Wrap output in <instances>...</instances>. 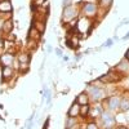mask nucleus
Instances as JSON below:
<instances>
[{"label":"nucleus","mask_w":129,"mask_h":129,"mask_svg":"<svg viewBox=\"0 0 129 129\" xmlns=\"http://www.w3.org/2000/svg\"><path fill=\"white\" fill-rule=\"evenodd\" d=\"M76 13H78V10L75 9L74 7H66L64 8V10H63V16H62V19L66 22V21H70V19H72V18H75L76 17Z\"/></svg>","instance_id":"obj_1"},{"label":"nucleus","mask_w":129,"mask_h":129,"mask_svg":"<svg viewBox=\"0 0 129 129\" xmlns=\"http://www.w3.org/2000/svg\"><path fill=\"white\" fill-rule=\"evenodd\" d=\"M89 93L92 95V100L93 101H100L103 98V95H105V92L100 88H90L89 89Z\"/></svg>","instance_id":"obj_2"},{"label":"nucleus","mask_w":129,"mask_h":129,"mask_svg":"<svg viewBox=\"0 0 129 129\" xmlns=\"http://www.w3.org/2000/svg\"><path fill=\"white\" fill-rule=\"evenodd\" d=\"M102 121H103L105 128H111V126L115 124L114 116L110 115V114H103V115H102Z\"/></svg>","instance_id":"obj_3"},{"label":"nucleus","mask_w":129,"mask_h":129,"mask_svg":"<svg viewBox=\"0 0 129 129\" xmlns=\"http://www.w3.org/2000/svg\"><path fill=\"white\" fill-rule=\"evenodd\" d=\"M0 61H2V63L4 64V66H12L13 64V61H14V57L10 54V53H4V54L2 56V58H0Z\"/></svg>","instance_id":"obj_4"},{"label":"nucleus","mask_w":129,"mask_h":129,"mask_svg":"<svg viewBox=\"0 0 129 129\" xmlns=\"http://www.w3.org/2000/svg\"><path fill=\"white\" fill-rule=\"evenodd\" d=\"M79 114H80V105H79L78 101H75L72 103V106H71V109L69 110V116L75 117V116H78Z\"/></svg>","instance_id":"obj_5"},{"label":"nucleus","mask_w":129,"mask_h":129,"mask_svg":"<svg viewBox=\"0 0 129 129\" xmlns=\"http://www.w3.org/2000/svg\"><path fill=\"white\" fill-rule=\"evenodd\" d=\"M95 9H97V7H95V4H93V3H87L84 5V13L85 14H88V16H93L94 13H95Z\"/></svg>","instance_id":"obj_6"},{"label":"nucleus","mask_w":129,"mask_h":129,"mask_svg":"<svg viewBox=\"0 0 129 129\" xmlns=\"http://www.w3.org/2000/svg\"><path fill=\"white\" fill-rule=\"evenodd\" d=\"M0 12H12V4L9 0H3L0 2Z\"/></svg>","instance_id":"obj_7"},{"label":"nucleus","mask_w":129,"mask_h":129,"mask_svg":"<svg viewBox=\"0 0 129 129\" xmlns=\"http://www.w3.org/2000/svg\"><path fill=\"white\" fill-rule=\"evenodd\" d=\"M12 75H13L12 67H9V66H4V67H3V79L8 80V79L12 78Z\"/></svg>","instance_id":"obj_8"},{"label":"nucleus","mask_w":129,"mask_h":129,"mask_svg":"<svg viewBox=\"0 0 129 129\" xmlns=\"http://www.w3.org/2000/svg\"><path fill=\"white\" fill-rule=\"evenodd\" d=\"M119 105H120L119 97H111V98L109 100V106H110V109H111V110H115Z\"/></svg>","instance_id":"obj_9"},{"label":"nucleus","mask_w":129,"mask_h":129,"mask_svg":"<svg viewBox=\"0 0 129 129\" xmlns=\"http://www.w3.org/2000/svg\"><path fill=\"white\" fill-rule=\"evenodd\" d=\"M78 102H79V105H81V106H84V105H88V95L85 94V93H81L79 97H78V100H76Z\"/></svg>","instance_id":"obj_10"},{"label":"nucleus","mask_w":129,"mask_h":129,"mask_svg":"<svg viewBox=\"0 0 129 129\" xmlns=\"http://www.w3.org/2000/svg\"><path fill=\"white\" fill-rule=\"evenodd\" d=\"M12 28H13V23H12V21H5L4 22V25H3V31L4 32H10L12 31Z\"/></svg>","instance_id":"obj_11"},{"label":"nucleus","mask_w":129,"mask_h":129,"mask_svg":"<svg viewBox=\"0 0 129 129\" xmlns=\"http://www.w3.org/2000/svg\"><path fill=\"white\" fill-rule=\"evenodd\" d=\"M28 38H30V39H34V40H39V39H40V34H39V31H38V30L35 31V28L32 27V28L30 30V35H28Z\"/></svg>","instance_id":"obj_12"},{"label":"nucleus","mask_w":129,"mask_h":129,"mask_svg":"<svg viewBox=\"0 0 129 129\" xmlns=\"http://www.w3.org/2000/svg\"><path fill=\"white\" fill-rule=\"evenodd\" d=\"M75 124H76V120H75V117H71V116H69V117H67V120H66V129H70V128H72Z\"/></svg>","instance_id":"obj_13"},{"label":"nucleus","mask_w":129,"mask_h":129,"mask_svg":"<svg viewBox=\"0 0 129 129\" xmlns=\"http://www.w3.org/2000/svg\"><path fill=\"white\" fill-rule=\"evenodd\" d=\"M117 70H125L126 72H129V62H126V61H121L120 64L117 66Z\"/></svg>","instance_id":"obj_14"},{"label":"nucleus","mask_w":129,"mask_h":129,"mask_svg":"<svg viewBox=\"0 0 129 129\" xmlns=\"http://www.w3.org/2000/svg\"><path fill=\"white\" fill-rule=\"evenodd\" d=\"M102 114V110H101V107H98V106H97V107H94V109L90 111V115H92V117H95L97 115H101Z\"/></svg>","instance_id":"obj_15"},{"label":"nucleus","mask_w":129,"mask_h":129,"mask_svg":"<svg viewBox=\"0 0 129 129\" xmlns=\"http://www.w3.org/2000/svg\"><path fill=\"white\" fill-rule=\"evenodd\" d=\"M28 59H30V57L27 54H19V57H18V61L21 63H28Z\"/></svg>","instance_id":"obj_16"},{"label":"nucleus","mask_w":129,"mask_h":129,"mask_svg":"<svg viewBox=\"0 0 129 129\" xmlns=\"http://www.w3.org/2000/svg\"><path fill=\"white\" fill-rule=\"evenodd\" d=\"M88 112H89V106H88V105H84V106H81V109H80V115L85 116Z\"/></svg>","instance_id":"obj_17"},{"label":"nucleus","mask_w":129,"mask_h":129,"mask_svg":"<svg viewBox=\"0 0 129 129\" xmlns=\"http://www.w3.org/2000/svg\"><path fill=\"white\" fill-rule=\"evenodd\" d=\"M44 95H45V98H47V103L50 105V98H52V95H50V90L44 88Z\"/></svg>","instance_id":"obj_18"},{"label":"nucleus","mask_w":129,"mask_h":129,"mask_svg":"<svg viewBox=\"0 0 129 129\" xmlns=\"http://www.w3.org/2000/svg\"><path fill=\"white\" fill-rule=\"evenodd\" d=\"M120 107H121V110H128L129 109V101L128 100H124L120 102Z\"/></svg>","instance_id":"obj_19"},{"label":"nucleus","mask_w":129,"mask_h":129,"mask_svg":"<svg viewBox=\"0 0 129 129\" xmlns=\"http://www.w3.org/2000/svg\"><path fill=\"white\" fill-rule=\"evenodd\" d=\"M111 3H112V0H101V5L103 8H109L111 5Z\"/></svg>","instance_id":"obj_20"},{"label":"nucleus","mask_w":129,"mask_h":129,"mask_svg":"<svg viewBox=\"0 0 129 129\" xmlns=\"http://www.w3.org/2000/svg\"><path fill=\"white\" fill-rule=\"evenodd\" d=\"M36 26L39 27V32L44 31V23H43V22H36Z\"/></svg>","instance_id":"obj_21"},{"label":"nucleus","mask_w":129,"mask_h":129,"mask_svg":"<svg viewBox=\"0 0 129 129\" xmlns=\"http://www.w3.org/2000/svg\"><path fill=\"white\" fill-rule=\"evenodd\" d=\"M87 129H98V126H97L95 124H93V123H90V124L87 125Z\"/></svg>","instance_id":"obj_22"},{"label":"nucleus","mask_w":129,"mask_h":129,"mask_svg":"<svg viewBox=\"0 0 129 129\" xmlns=\"http://www.w3.org/2000/svg\"><path fill=\"white\" fill-rule=\"evenodd\" d=\"M111 45H112V40H111V39H110V40H107L105 44H103V47H111Z\"/></svg>","instance_id":"obj_23"},{"label":"nucleus","mask_w":129,"mask_h":129,"mask_svg":"<svg viewBox=\"0 0 129 129\" xmlns=\"http://www.w3.org/2000/svg\"><path fill=\"white\" fill-rule=\"evenodd\" d=\"M70 2H71V0H63V5H64V8L70 5Z\"/></svg>","instance_id":"obj_24"},{"label":"nucleus","mask_w":129,"mask_h":129,"mask_svg":"<svg viewBox=\"0 0 129 129\" xmlns=\"http://www.w3.org/2000/svg\"><path fill=\"white\" fill-rule=\"evenodd\" d=\"M56 54H57L58 57H62V50H61V49H56Z\"/></svg>","instance_id":"obj_25"},{"label":"nucleus","mask_w":129,"mask_h":129,"mask_svg":"<svg viewBox=\"0 0 129 129\" xmlns=\"http://www.w3.org/2000/svg\"><path fill=\"white\" fill-rule=\"evenodd\" d=\"M48 124H49V119H47V121L44 123V128L43 129H48Z\"/></svg>","instance_id":"obj_26"},{"label":"nucleus","mask_w":129,"mask_h":129,"mask_svg":"<svg viewBox=\"0 0 129 129\" xmlns=\"http://www.w3.org/2000/svg\"><path fill=\"white\" fill-rule=\"evenodd\" d=\"M43 3H44V0H36V4H38V5H40V4H43Z\"/></svg>","instance_id":"obj_27"},{"label":"nucleus","mask_w":129,"mask_h":129,"mask_svg":"<svg viewBox=\"0 0 129 129\" xmlns=\"http://www.w3.org/2000/svg\"><path fill=\"white\" fill-rule=\"evenodd\" d=\"M117 129H126V128H125V126H119Z\"/></svg>","instance_id":"obj_28"},{"label":"nucleus","mask_w":129,"mask_h":129,"mask_svg":"<svg viewBox=\"0 0 129 129\" xmlns=\"http://www.w3.org/2000/svg\"><path fill=\"white\" fill-rule=\"evenodd\" d=\"M126 57H128V59H129V50L126 52Z\"/></svg>","instance_id":"obj_29"},{"label":"nucleus","mask_w":129,"mask_h":129,"mask_svg":"<svg viewBox=\"0 0 129 129\" xmlns=\"http://www.w3.org/2000/svg\"><path fill=\"white\" fill-rule=\"evenodd\" d=\"M128 38H129V32H128V35H126V36H125L124 39H128Z\"/></svg>","instance_id":"obj_30"}]
</instances>
